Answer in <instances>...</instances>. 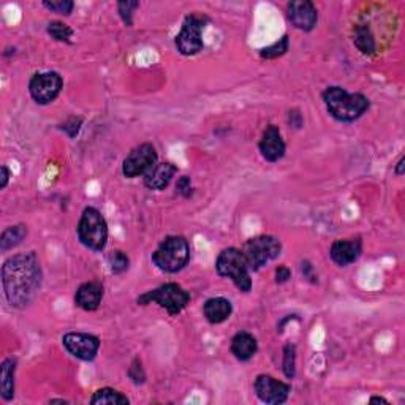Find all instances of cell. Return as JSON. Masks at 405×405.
Listing matches in <instances>:
<instances>
[{
	"instance_id": "obj_1",
	"label": "cell",
	"mask_w": 405,
	"mask_h": 405,
	"mask_svg": "<svg viewBox=\"0 0 405 405\" xmlns=\"http://www.w3.org/2000/svg\"><path fill=\"white\" fill-rule=\"evenodd\" d=\"M43 273L35 252L18 253L5 260L2 266L3 295L11 307L24 309L42 288Z\"/></svg>"
},
{
	"instance_id": "obj_2",
	"label": "cell",
	"mask_w": 405,
	"mask_h": 405,
	"mask_svg": "<svg viewBox=\"0 0 405 405\" xmlns=\"http://www.w3.org/2000/svg\"><path fill=\"white\" fill-rule=\"evenodd\" d=\"M321 98L331 118L343 124L358 120L370 108L369 98L364 93L348 92L341 86L326 87Z\"/></svg>"
},
{
	"instance_id": "obj_3",
	"label": "cell",
	"mask_w": 405,
	"mask_h": 405,
	"mask_svg": "<svg viewBox=\"0 0 405 405\" xmlns=\"http://www.w3.org/2000/svg\"><path fill=\"white\" fill-rule=\"evenodd\" d=\"M190 262V244L184 236L171 235L159 244L152 253V263L166 274H176Z\"/></svg>"
},
{
	"instance_id": "obj_4",
	"label": "cell",
	"mask_w": 405,
	"mask_h": 405,
	"mask_svg": "<svg viewBox=\"0 0 405 405\" xmlns=\"http://www.w3.org/2000/svg\"><path fill=\"white\" fill-rule=\"evenodd\" d=\"M215 271L224 279H230L240 291L249 293L252 290V271L240 249H224L215 260Z\"/></svg>"
},
{
	"instance_id": "obj_5",
	"label": "cell",
	"mask_w": 405,
	"mask_h": 405,
	"mask_svg": "<svg viewBox=\"0 0 405 405\" xmlns=\"http://www.w3.org/2000/svg\"><path fill=\"white\" fill-rule=\"evenodd\" d=\"M190 293L186 288H182L176 282H168L151 291L143 293L141 296L136 298L138 306H149V304H157L165 309L171 317L179 315L188 304H190Z\"/></svg>"
},
{
	"instance_id": "obj_6",
	"label": "cell",
	"mask_w": 405,
	"mask_h": 405,
	"mask_svg": "<svg viewBox=\"0 0 405 405\" xmlns=\"http://www.w3.org/2000/svg\"><path fill=\"white\" fill-rule=\"evenodd\" d=\"M78 240L92 252H103L108 244V224L97 208L89 206L82 210L76 226Z\"/></svg>"
},
{
	"instance_id": "obj_7",
	"label": "cell",
	"mask_w": 405,
	"mask_h": 405,
	"mask_svg": "<svg viewBox=\"0 0 405 405\" xmlns=\"http://www.w3.org/2000/svg\"><path fill=\"white\" fill-rule=\"evenodd\" d=\"M241 251L252 273H258L263 266L280 257L282 242L276 236L260 235L246 241Z\"/></svg>"
},
{
	"instance_id": "obj_8",
	"label": "cell",
	"mask_w": 405,
	"mask_h": 405,
	"mask_svg": "<svg viewBox=\"0 0 405 405\" xmlns=\"http://www.w3.org/2000/svg\"><path fill=\"white\" fill-rule=\"evenodd\" d=\"M209 18L204 15H187L184 22H182L181 32L176 35V49L179 54L187 55H197L203 51L204 42H203V30L208 26Z\"/></svg>"
},
{
	"instance_id": "obj_9",
	"label": "cell",
	"mask_w": 405,
	"mask_h": 405,
	"mask_svg": "<svg viewBox=\"0 0 405 405\" xmlns=\"http://www.w3.org/2000/svg\"><path fill=\"white\" fill-rule=\"evenodd\" d=\"M159 163V154L154 144L143 143L127 154L122 162V174L127 179H135L138 176L149 173Z\"/></svg>"
},
{
	"instance_id": "obj_10",
	"label": "cell",
	"mask_w": 405,
	"mask_h": 405,
	"mask_svg": "<svg viewBox=\"0 0 405 405\" xmlns=\"http://www.w3.org/2000/svg\"><path fill=\"white\" fill-rule=\"evenodd\" d=\"M64 89V80L57 71H43L32 76L29 93L33 102L42 107L53 103Z\"/></svg>"
},
{
	"instance_id": "obj_11",
	"label": "cell",
	"mask_w": 405,
	"mask_h": 405,
	"mask_svg": "<svg viewBox=\"0 0 405 405\" xmlns=\"http://www.w3.org/2000/svg\"><path fill=\"white\" fill-rule=\"evenodd\" d=\"M62 345L71 357L80 361H93L97 358L102 341L89 332H66L62 337Z\"/></svg>"
},
{
	"instance_id": "obj_12",
	"label": "cell",
	"mask_w": 405,
	"mask_h": 405,
	"mask_svg": "<svg viewBox=\"0 0 405 405\" xmlns=\"http://www.w3.org/2000/svg\"><path fill=\"white\" fill-rule=\"evenodd\" d=\"M253 388L260 401L268 405L285 404L291 393V385L277 380L268 374H260L257 379H255Z\"/></svg>"
},
{
	"instance_id": "obj_13",
	"label": "cell",
	"mask_w": 405,
	"mask_h": 405,
	"mask_svg": "<svg viewBox=\"0 0 405 405\" xmlns=\"http://www.w3.org/2000/svg\"><path fill=\"white\" fill-rule=\"evenodd\" d=\"M287 16L291 26L303 32H312L318 22V11L310 0H293L287 5Z\"/></svg>"
},
{
	"instance_id": "obj_14",
	"label": "cell",
	"mask_w": 405,
	"mask_h": 405,
	"mask_svg": "<svg viewBox=\"0 0 405 405\" xmlns=\"http://www.w3.org/2000/svg\"><path fill=\"white\" fill-rule=\"evenodd\" d=\"M262 157L269 163H276L285 157L287 144L282 138L280 129L277 125H268L263 132L262 140L258 143Z\"/></svg>"
},
{
	"instance_id": "obj_15",
	"label": "cell",
	"mask_w": 405,
	"mask_h": 405,
	"mask_svg": "<svg viewBox=\"0 0 405 405\" xmlns=\"http://www.w3.org/2000/svg\"><path fill=\"white\" fill-rule=\"evenodd\" d=\"M363 253V241L359 237L352 240H337L332 242L330 249V257L332 262L341 268H347L357 263Z\"/></svg>"
},
{
	"instance_id": "obj_16",
	"label": "cell",
	"mask_w": 405,
	"mask_h": 405,
	"mask_svg": "<svg viewBox=\"0 0 405 405\" xmlns=\"http://www.w3.org/2000/svg\"><path fill=\"white\" fill-rule=\"evenodd\" d=\"M105 288L100 282L91 280L80 285L75 293V304L86 312H96L103 301Z\"/></svg>"
},
{
	"instance_id": "obj_17",
	"label": "cell",
	"mask_w": 405,
	"mask_h": 405,
	"mask_svg": "<svg viewBox=\"0 0 405 405\" xmlns=\"http://www.w3.org/2000/svg\"><path fill=\"white\" fill-rule=\"evenodd\" d=\"M176 174H177L176 165L170 162L157 163L149 173L143 176L144 187L149 188V190H165Z\"/></svg>"
},
{
	"instance_id": "obj_18",
	"label": "cell",
	"mask_w": 405,
	"mask_h": 405,
	"mask_svg": "<svg viewBox=\"0 0 405 405\" xmlns=\"http://www.w3.org/2000/svg\"><path fill=\"white\" fill-rule=\"evenodd\" d=\"M230 350L237 361L247 363L257 354L258 352V341L257 337L247 331H240L233 336Z\"/></svg>"
},
{
	"instance_id": "obj_19",
	"label": "cell",
	"mask_w": 405,
	"mask_h": 405,
	"mask_svg": "<svg viewBox=\"0 0 405 405\" xmlns=\"http://www.w3.org/2000/svg\"><path fill=\"white\" fill-rule=\"evenodd\" d=\"M233 314V304L230 299L215 296L209 298L206 303L203 304V315L210 325H222L231 317Z\"/></svg>"
},
{
	"instance_id": "obj_20",
	"label": "cell",
	"mask_w": 405,
	"mask_h": 405,
	"mask_svg": "<svg viewBox=\"0 0 405 405\" xmlns=\"http://www.w3.org/2000/svg\"><path fill=\"white\" fill-rule=\"evenodd\" d=\"M15 375L16 361L13 358H7L0 366V396L5 402H11L15 399Z\"/></svg>"
},
{
	"instance_id": "obj_21",
	"label": "cell",
	"mask_w": 405,
	"mask_h": 405,
	"mask_svg": "<svg viewBox=\"0 0 405 405\" xmlns=\"http://www.w3.org/2000/svg\"><path fill=\"white\" fill-rule=\"evenodd\" d=\"M353 44L364 55H374L377 51L375 35L370 30L369 24H357L353 29Z\"/></svg>"
},
{
	"instance_id": "obj_22",
	"label": "cell",
	"mask_w": 405,
	"mask_h": 405,
	"mask_svg": "<svg viewBox=\"0 0 405 405\" xmlns=\"http://www.w3.org/2000/svg\"><path fill=\"white\" fill-rule=\"evenodd\" d=\"M27 237V226L26 225H15L8 226L0 235V252L7 253L11 249L18 247L19 244Z\"/></svg>"
},
{
	"instance_id": "obj_23",
	"label": "cell",
	"mask_w": 405,
	"mask_h": 405,
	"mask_svg": "<svg viewBox=\"0 0 405 405\" xmlns=\"http://www.w3.org/2000/svg\"><path fill=\"white\" fill-rule=\"evenodd\" d=\"M93 405H129L130 399L114 388H100L91 397Z\"/></svg>"
},
{
	"instance_id": "obj_24",
	"label": "cell",
	"mask_w": 405,
	"mask_h": 405,
	"mask_svg": "<svg viewBox=\"0 0 405 405\" xmlns=\"http://www.w3.org/2000/svg\"><path fill=\"white\" fill-rule=\"evenodd\" d=\"M288 49H290V38H288V35H284L280 40H277L276 43L269 44V46L260 49V57L266 60L279 59L288 53Z\"/></svg>"
},
{
	"instance_id": "obj_25",
	"label": "cell",
	"mask_w": 405,
	"mask_h": 405,
	"mask_svg": "<svg viewBox=\"0 0 405 405\" xmlns=\"http://www.w3.org/2000/svg\"><path fill=\"white\" fill-rule=\"evenodd\" d=\"M108 263L109 269L114 276H120L129 271L130 268V258L124 251H113L108 253Z\"/></svg>"
},
{
	"instance_id": "obj_26",
	"label": "cell",
	"mask_w": 405,
	"mask_h": 405,
	"mask_svg": "<svg viewBox=\"0 0 405 405\" xmlns=\"http://www.w3.org/2000/svg\"><path fill=\"white\" fill-rule=\"evenodd\" d=\"M282 370L288 380H293L296 375V345L287 343L284 347V359H282Z\"/></svg>"
},
{
	"instance_id": "obj_27",
	"label": "cell",
	"mask_w": 405,
	"mask_h": 405,
	"mask_svg": "<svg viewBox=\"0 0 405 405\" xmlns=\"http://www.w3.org/2000/svg\"><path fill=\"white\" fill-rule=\"evenodd\" d=\"M46 30L49 35H51L53 40L60 42V43H71V38H73V33H75L71 27H69L60 21L49 22Z\"/></svg>"
},
{
	"instance_id": "obj_28",
	"label": "cell",
	"mask_w": 405,
	"mask_h": 405,
	"mask_svg": "<svg viewBox=\"0 0 405 405\" xmlns=\"http://www.w3.org/2000/svg\"><path fill=\"white\" fill-rule=\"evenodd\" d=\"M138 8H140V2H132V0H122V2L118 3L119 16L127 27H132L133 13H135Z\"/></svg>"
},
{
	"instance_id": "obj_29",
	"label": "cell",
	"mask_w": 405,
	"mask_h": 405,
	"mask_svg": "<svg viewBox=\"0 0 405 405\" xmlns=\"http://www.w3.org/2000/svg\"><path fill=\"white\" fill-rule=\"evenodd\" d=\"M43 7L49 11H53V13L70 16L71 13H73L75 2H71V0H55V2H48V0H44Z\"/></svg>"
},
{
	"instance_id": "obj_30",
	"label": "cell",
	"mask_w": 405,
	"mask_h": 405,
	"mask_svg": "<svg viewBox=\"0 0 405 405\" xmlns=\"http://www.w3.org/2000/svg\"><path fill=\"white\" fill-rule=\"evenodd\" d=\"M129 379L135 385L146 384V372H144V368H143V363H141L140 358H135L132 361L130 368H129Z\"/></svg>"
},
{
	"instance_id": "obj_31",
	"label": "cell",
	"mask_w": 405,
	"mask_h": 405,
	"mask_svg": "<svg viewBox=\"0 0 405 405\" xmlns=\"http://www.w3.org/2000/svg\"><path fill=\"white\" fill-rule=\"evenodd\" d=\"M176 195L182 198H190L193 195L192 179L188 176H181L176 182Z\"/></svg>"
},
{
	"instance_id": "obj_32",
	"label": "cell",
	"mask_w": 405,
	"mask_h": 405,
	"mask_svg": "<svg viewBox=\"0 0 405 405\" xmlns=\"http://www.w3.org/2000/svg\"><path fill=\"white\" fill-rule=\"evenodd\" d=\"M274 277H276V284L284 285V284H287L288 280L291 279V269L288 268V266H285V264H280L279 268H276Z\"/></svg>"
},
{
	"instance_id": "obj_33",
	"label": "cell",
	"mask_w": 405,
	"mask_h": 405,
	"mask_svg": "<svg viewBox=\"0 0 405 405\" xmlns=\"http://www.w3.org/2000/svg\"><path fill=\"white\" fill-rule=\"evenodd\" d=\"M82 124V119L81 118H70L69 120L64 124V130L69 133L71 138H75L78 135V132H80V127Z\"/></svg>"
},
{
	"instance_id": "obj_34",
	"label": "cell",
	"mask_w": 405,
	"mask_h": 405,
	"mask_svg": "<svg viewBox=\"0 0 405 405\" xmlns=\"http://www.w3.org/2000/svg\"><path fill=\"white\" fill-rule=\"evenodd\" d=\"M288 124H290L293 129L299 130L304 124V118L301 114V111L299 109H291L290 113H288Z\"/></svg>"
},
{
	"instance_id": "obj_35",
	"label": "cell",
	"mask_w": 405,
	"mask_h": 405,
	"mask_svg": "<svg viewBox=\"0 0 405 405\" xmlns=\"http://www.w3.org/2000/svg\"><path fill=\"white\" fill-rule=\"evenodd\" d=\"M301 271H303L304 277H306L309 282H312V284H318V277H317V274L314 273V266L310 264L309 262L301 263Z\"/></svg>"
},
{
	"instance_id": "obj_36",
	"label": "cell",
	"mask_w": 405,
	"mask_h": 405,
	"mask_svg": "<svg viewBox=\"0 0 405 405\" xmlns=\"http://www.w3.org/2000/svg\"><path fill=\"white\" fill-rule=\"evenodd\" d=\"M8 181H10V170L7 165H2L0 166V188H7L8 186Z\"/></svg>"
},
{
	"instance_id": "obj_37",
	"label": "cell",
	"mask_w": 405,
	"mask_h": 405,
	"mask_svg": "<svg viewBox=\"0 0 405 405\" xmlns=\"http://www.w3.org/2000/svg\"><path fill=\"white\" fill-rule=\"evenodd\" d=\"M404 168H405V157H401V159H399L397 165H396V168H395V174L396 176H402L404 174Z\"/></svg>"
},
{
	"instance_id": "obj_38",
	"label": "cell",
	"mask_w": 405,
	"mask_h": 405,
	"mask_svg": "<svg viewBox=\"0 0 405 405\" xmlns=\"http://www.w3.org/2000/svg\"><path fill=\"white\" fill-rule=\"evenodd\" d=\"M369 404H386V405H388V404H390V402H388V401H386V399H385V397H379V396H372V397H370V399H369Z\"/></svg>"
},
{
	"instance_id": "obj_39",
	"label": "cell",
	"mask_w": 405,
	"mask_h": 405,
	"mask_svg": "<svg viewBox=\"0 0 405 405\" xmlns=\"http://www.w3.org/2000/svg\"><path fill=\"white\" fill-rule=\"evenodd\" d=\"M69 401H65V399H51L49 404H66Z\"/></svg>"
}]
</instances>
